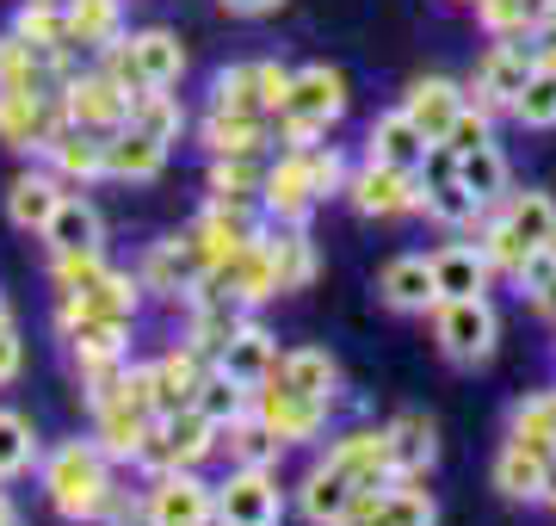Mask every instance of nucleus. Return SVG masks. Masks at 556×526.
<instances>
[{
	"label": "nucleus",
	"mask_w": 556,
	"mask_h": 526,
	"mask_svg": "<svg viewBox=\"0 0 556 526\" xmlns=\"http://www.w3.org/2000/svg\"><path fill=\"white\" fill-rule=\"evenodd\" d=\"M420 204H427V217H439V223H477V211H482V204L457 186V174H445L439 186H427Z\"/></svg>",
	"instance_id": "obj_40"
},
{
	"label": "nucleus",
	"mask_w": 556,
	"mask_h": 526,
	"mask_svg": "<svg viewBox=\"0 0 556 526\" xmlns=\"http://www.w3.org/2000/svg\"><path fill=\"white\" fill-rule=\"evenodd\" d=\"M489 142V112H470V105H457L452 130H445V142L439 149H452V155H470V149H482Z\"/></svg>",
	"instance_id": "obj_44"
},
{
	"label": "nucleus",
	"mask_w": 556,
	"mask_h": 526,
	"mask_svg": "<svg viewBox=\"0 0 556 526\" xmlns=\"http://www.w3.org/2000/svg\"><path fill=\"white\" fill-rule=\"evenodd\" d=\"M38 7H62V13H68V7H75V0H38Z\"/></svg>",
	"instance_id": "obj_54"
},
{
	"label": "nucleus",
	"mask_w": 556,
	"mask_h": 526,
	"mask_svg": "<svg viewBox=\"0 0 556 526\" xmlns=\"http://www.w3.org/2000/svg\"><path fill=\"white\" fill-rule=\"evenodd\" d=\"M199 273H204V261L192 254V242H161L149 254V266H142V285L149 291H179V285H192Z\"/></svg>",
	"instance_id": "obj_30"
},
{
	"label": "nucleus",
	"mask_w": 556,
	"mask_h": 526,
	"mask_svg": "<svg viewBox=\"0 0 556 526\" xmlns=\"http://www.w3.org/2000/svg\"><path fill=\"white\" fill-rule=\"evenodd\" d=\"M538 310H544V316H556V285L544 291V298H538Z\"/></svg>",
	"instance_id": "obj_52"
},
{
	"label": "nucleus",
	"mask_w": 556,
	"mask_h": 526,
	"mask_svg": "<svg viewBox=\"0 0 556 526\" xmlns=\"http://www.w3.org/2000/svg\"><path fill=\"white\" fill-rule=\"evenodd\" d=\"M346 112V82H340L334 68H303V75H291V93H285V105H278V118H285V137L298 142V149H316V137L328 130V124Z\"/></svg>",
	"instance_id": "obj_2"
},
{
	"label": "nucleus",
	"mask_w": 556,
	"mask_h": 526,
	"mask_svg": "<svg viewBox=\"0 0 556 526\" xmlns=\"http://www.w3.org/2000/svg\"><path fill=\"white\" fill-rule=\"evenodd\" d=\"M211 186H217L223 204H248V192L260 186V174H254V162H248V155H217V174H211Z\"/></svg>",
	"instance_id": "obj_43"
},
{
	"label": "nucleus",
	"mask_w": 556,
	"mask_h": 526,
	"mask_svg": "<svg viewBox=\"0 0 556 526\" xmlns=\"http://www.w3.org/2000/svg\"><path fill=\"white\" fill-rule=\"evenodd\" d=\"M519 124H532V130H551L556 124V75L551 68H532V82H526V93L514 100Z\"/></svg>",
	"instance_id": "obj_39"
},
{
	"label": "nucleus",
	"mask_w": 556,
	"mask_h": 526,
	"mask_svg": "<svg viewBox=\"0 0 556 526\" xmlns=\"http://www.w3.org/2000/svg\"><path fill=\"white\" fill-rule=\"evenodd\" d=\"M161 162H167V142L142 137L137 124H124L105 137V174H118V180H155Z\"/></svg>",
	"instance_id": "obj_13"
},
{
	"label": "nucleus",
	"mask_w": 556,
	"mask_h": 526,
	"mask_svg": "<svg viewBox=\"0 0 556 526\" xmlns=\"http://www.w3.org/2000/svg\"><path fill=\"white\" fill-rule=\"evenodd\" d=\"M50 162H56V174H68V180H93V174H105V142L93 137V130H56V142L43 149Z\"/></svg>",
	"instance_id": "obj_27"
},
{
	"label": "nucleus",
	"mask_w": 556,
	"mask_h": 526,
	"mask_svg": "<svg viewBox=\"0 0 556 526\" xmlns=\"http://www.w3.org/2000/svg\"><path fill=\"white\" fill-rule=\"evenodd\" d=\"M383 514H390V526H433L439 514H433V496L427 489H415V484H390L383 489Z\"/></svg>",
	"instance_id": "obj_41"
},
{
	"label": "nucleus",
	"mask_w": 556,
	"mask_h": 526,
	"mask_svg": "<svg viewBox=\"0 0 556 526\" xmlns=\"http://www.w3.org/2000/svg\"><path fill=\"white\" fill-rule=\"evenodd\" d=\"M217 434H229V459H236V465H273L278 446H285L273 427L260 422V415H236V422L217 427Z\"/></svg>",
	"instance_id": "obj_33"
},
{
	"label": "nucleus",
	"mask_w": 556,
	"mask_h": 526,
	"mask_svg": "<svg viewBox=\"0 0 556 526\" xmlns=\"http://www.w3.org/2000/svg\"><path fill=\"white\" fill-rule=\"evenodd\" d=\"M383 304H396V310H427L439 304V285H433V261H420V254H402V261L383 266Z\"/></svg>",
	"instance_id": "obj_14"
},
{
	"label": "nucleus",
	"mask_w": 556,
	"mask_h": 526,
	"mask_svg": "<svg viewBox=\"0 0 556 526\" xmlns=\"http://www.w3.org/2000/svg\"><path fill=\"white\" fill-rule=\"evenodd\" d=\"M68 32H75V43H87V50L112 43L118 38V0H75V7H68Z\"/></svg>",
	"instance_id": "obj_35"
},
{
	"label": "nucleus",
	"mask_w": 556,
	"mask_h": 526,
	"mask_svg": "<svg viewBox=\"0 0 556 526\" xmlns=\"http://www.w3.org/2000/svg\"><path fill=\"white\" fill-rule=\"evenodd\" d=\"M254 415L273 427L285 446H303V440H316L321 422H328V397H303V390H285V385H260Z\"/></svg>",
	"instance_id": "obj_5"
},
{
	"label": "nucleus",
	"mask_w": 556,
	"mask_h": 526,
	"mask_svg": "<svg viewBox=\"0 0 556 526\" xmlns=\"http://www.w3.org/2000/svg\"><path fill=\"white\" fill-rule=\"evenodd\" d=\"M56 204H62V186L50 174H20L13 192H7V217L20 223V229H43V223L56 217Z\"/></svg>",
	"instance_id": "obj_24"
},
{
	"label": "nucleus",
	"mask_w": 556,
	"mask_h": 526,
	"mask_svg": "<svg viewBox=\"0 0 556 526\" xmlns=\"http://www.w3.org/2000/svg\"><path fill=\"white\" fill-rule=\"evenodd\" d=\"M211 93H217V112H241V118H260V112H266V105H260L254 68H223L217 82H211Z\"/></svg>",
	"instance_id": "obj_38"
},
{
	"label": "nucleus",
	"mask_w": 556,
	"mask_h": 526,
	"mask_svg": "<svg viewBox=\"0 0 556 526\" xmlns=\"http://www.w3.org/2000/svg\"><path fill=\"white\" fill-rule=\"evenodd\" d=\"M353 477L346 471H334V465H321V471H309V484H303V514L316 526H334L346 508H353Z\"/></svg>",
	"instance_id": "obj_26"
},
{
	"label": "nucleus",
	"mask_w": 556,
	"mask_h": 526,
	"mask_svg": "<svg viewBox=\"0 0 556 526\" xmlns=\"http://www.w3.org/2000/svg\"><path fill=\"white\" fill-rule=\"evenodd\" d=\"M439 347H445L457 365H482L495 353V310L482 304V298H452V304H439Z\"/></svg>",
	"instance_id": "obj_4"
},
{
	"label": "nucleus",
	"mask_w": 556,
	"mask_h": 526,
	"mask_svg": "<svg viewBox=\"0 0 556 526\" xmlns=\"http://www.w3.org/2000/svg\"><path fill=\"white\" fill-rule=\"evenodd\" d=\"M43 236H50L56 254H100V211L87 199H68V192H62L56 217L43 223Z\"/></svg>",
	"instance_id": "obj_16"
},
{
	"label": "nucleus",
	"mask_w": 556,
	"mask_h": 526,
	"mask_svg": "<svg viewBox=\"0 0 556 526\" xmlns=\"http://www.w3.org/2000/svg\"><path fill=\"white\" fill-rule=\"evenodd\" d=\"M514 279L526 285L532 298H544V291L556 285V248H532V254L519 261V273H514Z\"/></svg>",
	"instance_id": "obj_46"
},
{
	"label": "nucleus",
	"mask_w": 556,
	"mask_h": 526,
	"mask_svg": "<svg viewBox=\"0 0 556 526\" xmlns=\"http://www.w3.org/2000/svg\"><path fill=\"white\" fill-rule=\"evenodd\" d=\"M142 514H149V526H211L217 521V496L192 471H161Z\"/></svg>",
	"instance_id": "obj_3"
},
{
	"label": "nucleus",
	"mask_w": 556,
	"mask_h": 526,
	"mask_svg": "<svg viewBox=\"0 0 556 526\" xmlns=\"http://www.w3.org/2000/svg\"><path fill=\"white\" fill-rule=\"evenodd\" d=\"M13 526H20V521H13Z\"/></svg>",
	"instance_id": "obj_56"
},
{
	"label": "nucleus",
	"mask_w": 556,
	"mask_h": 526,
	"mask_svg": "<svg viewBox=\"0 0 556 526\" xmlns=\"http://www.w3.org/2000/svg\"><path fill=\"white\" fill-rule=\"evenodd\" d=\"M68 124L93 130V137H112L130 124V93L112 87L105 75H87V82H68Z\"/></svg>",
	"instance_id": "obj_8"
},
{
	"label": "nucleus",
	"mask_w": 556,
	"mask_h": 526,
	"mask_svg": "<svg viewBox=\"0 0 556 526\" xmlns=\"http://www.w3.org/2000/svg\"><path fill=\"white\" fill-rule=\"evenodd\" d=\"M260 142V118H241V112H211L204 118V149L211 155H254Z\"/></svg>",
	"instance_id": "obj_34"
},
{
	"label": "nucleus",
	"mask_w": 556,
	"mask_h": 526,
	"mask_svg": "<svg viewBox=\"0 0 556 526\" xmlns=\"http://www.w3.org/2000/svg\"><path fill=\"white\" fill-rule=\"evenodd\" d=\"M507 229H514L526 248H556V204L544 192H519L507 204Z\"/></svg>",
	"instance_id": "obj_32"
},
{
	"label": "nucleus",
	"mask_w": 556,
	"mask_h": 526,
	"mask_svg": "<svg viewBox=\"0 0 556 526\" xmlns=\"http://www.w3.org/2000/svg\"><path fill=\"white\" fill-rule=\"evenodd\" d=\"M266 385H285V390H303V397H328L334 403V385H340V365L316 347H298V353H285L273 365V378Z\"/></svg>",
	"instance_id": "obj_17"
},
{
	"label": "nucleus",
	"mask_w": 556,
	"mask_h": 526,
	"mask_svg": "<svg viewBox=\"0 0 556 526\" xmlns=\"http://www.w3.org/2000/svg\"><path fill=\"white\" fill-rule=\"evenodd\" d=\"M93 415H100V452H105V459H137L142 434H149V422H155V415H142V409H130L124 397L100 403Z\"/></svg>",
	"instance_id": "obj_23"
},
{
	"label": "nucleus",
	"mask_w": 556,
	"mask_h": 526,
	"mask_svg": "<svg viewBox=\"0 0 556 526\" xmlns=\"http://www.w3.org/2000/svg\"><path fill=\"white\" fill-rule=\"evenodd\" d=\"M31 459H38V434H31V422L13 415V409H0V477L31 471Z\"/></svg>",
	"instance_id": "obj_36"
},
{
	"label": "nucleus",
	"mask_w": 556,
	"mask_h": 526,
	"mask_svg": "<svg viewBox=\"0 0 556 526\" xmlns=\"http://www.w3.org/2000/svg\"><path fill=\"white\" fill-rule=\"evenodd\" d=\"M217 365L236 378V385H248V390H260L266 378H273V365H278V353H273V341L260 335V328H248L241 323L236 335H229V347L217 353Z\"/></svg>",
	"instance_id": "obj_15"
},
{
	"label": "nucleus",
	"mask_w": 556,
	"mask_h": 526,
	"mask_svg": "<svg viewBox=\"0 0 556 526\" xmlns=\"http://www.w3.org/2000/svg\"><path fill=\"white\" fill-rule=\"evenodd\" d=\"M514 440L532 446V452H556V403L551 397H538L514 415Z\"/></svg>",
	"instance_id": "obj_42"
},
{
	"label": "nucleus",
	"mask_w": 556,
	"mask_h": 526,
	"mask_svg": "<svg viewBox=\"0 0 556 526\" xmlns=\"http://www.w3.org/2000/svg\"><path fill=\"white\" fill-rule=\"evenodd\" d=\"M334 526H390V514H383V496H371V489H358L353 508L340 514Z\"/></svg>",
	"instance_id": "obj_47"
},
{
	"label": "nucleus",
	"mask_w": 556,
	"mask_h": 526,
	"mask_svg": "<svg viewBox=\"0 0 556 526\" xmlns=\"http://www.w3.org/2000/svg\"><path fill=\"white\" fill-rule=\"evenodd\" d=\"M130 124H137L142 137L174 142L179 130H186V112H179V100L167 93V87H149V93H137V100H130Z\"/></svg>",
	"instance_id": "obj_31"
},
{
	"label": "nucleus",
	"mask_w": 556,
	"mask_h": 526,
	"mask_svg": "<svg viewBox=\"0 0 556 526\" xmlns=\"http://www.w3.org/2000/svg\"><path fill=\"white\" fill-rule=\"evenodd\" d=\"M130 57H137V68H142V82L149 87H174L179 75H186V50H179V38L174 32H137L130 38Z\"/></svg>",
	"instance_id": "obj_21"
},
{
	"label": "nucleus",
	"mask_w": 556,
	"mask_h": 526,
	"mask_svg": "<svg viewBox=\"0 0 556 526\" xmlns=\"http://www.w3.org/2000/svg\"><path fill=\"white\" fill-rule=\"evenodd\" d=\"M155 434L161 446H167V465L174 471H192L217 446V422L211 415H199V409H174V415H155Z\"/></svg>",
	"instance_id": "obj_11"
},
{
	"label": "nucleus",
	"mask_w": 556,
	"mask_h": 526,
	"mask_svg": "<svg viewBox=\"0 0 556 526\" xmlns=\"http://www.w3.org/2000/svg\"><path fill=\"white\" fill-rule=\"evenodd\" d=\"M248 397H254V390L236 385V378L217 365V372H204V378H199V390H192V409H199V415H211L217 427H229L236 415H248Z\"/></svg>",
	"instance_id": "obj_29"
},
{
	"label": "nucleus",
	"mask_w": 556,
	"mask_h": 526,
	"mask_svg": "<svg viewBox=\"0 0 556 526\" xmlns=\"http://www.w3.org/2000/svg\"><path fill=\"white\" fill-rule=\"evenodd\" d=\"M199 378H204V353H199V347H179V353H167L161 365H149V403H155V415L192 409Z\"/></svg>",
	"instance_id": "obj_9"
},
{
	"label": "nucleus",
	"mask_w": 556,
	"mask_h": 526,
	"mask_svg": "<svg viewBox=\"0 0 556 526\" xmlns=\"http://www.w3.org/2000/svg\"><path fill=\"white\" fill-rule=\"evenodd\" d=\"M551 403H556V397H551Z\"/></svg>",
	"instance_id": "obj_55"
},
{
	"label": "nucleus",
	"mask_w": 556,
	"mask_h": 526,
	"mask_svg": "<svg viewBox=\"0 0 556 526\" xmlns=\"http://www.w3.org/2000/svg\"><path fill=\"white\" fill-rule=\"evenodd\" d=\"M20 335H13V328H0V385H7V378H13V372H20Z\"/></svg>",
	"instance_id": "obj_50"
},
{
	"label": "nucleus",
	"mask_w": 556,
	"mask_h": 526,
	"mask_svg": "<svg viewBox=\"0 0 556 526\" xmlns=\"http://www.w3.org/2000/svg\"><path fill=\"white\" fill-rule=\"evenodd\" d=\"M427 149H433V142L415 130L408 112H390V118L371 124V162H390V167H408V174H415V167L427 162Z\"/></svg>",
	"instance_id": "obj_19"
},
{
	"label": "nucleus",
	"mask_w": 556,
	"mask_h": 526,
	"mask_svg": "<svg viewBox=\"0 0 556 526\" xmlns=\"http://www.w3.org/2000/svg\"><path fill=\"white\" fill-rule=\"evenodd\" d=\"M260 192H266V211H278V223H303L309 217V204H316V180H309V149H298L291 162H278L266 180H260Z\"/></svg>",
	"instance_id": "obj_10"
},
{
	"label": "nucleus",
	"mask_w": 556,
	"mask_h": 526,
	"mask_svg": "<svg viewBox=\"0 0 556 526\" xmlns=\"http://www.w3.org/2000/svg\"><path fill=\"white\" fill-rule=\"evenodd\" d=\"M433 285H439V304H452V298H482V285H489L482 248H445L433 261Z\"/></svg>",
	"instance_id": "obj_20"
},
{
	"label": "nucleus",
	"mask_w": 556,
	"mask_h": 526,
	"mask_svg": "<svg viewBox=\"0 0 556 526\" xmlns=\"http://www.w3.org/2000/svg\"><path fill=\"white\" fill-rule=\"evenodd\" d=\"M532 68H538V57H526V43H495L489 62L477 68V93L489 105H514L526 93V82H532Z\"/></svg>",
	"instance_id": "obj_12"
},
{
	"label": "nucleus",
	"mask_w": 556,
	"mask_h": 526,
	"mask_svg": "<svg viewBox=\"0 0 556 526\" xmlns=\"http://www.w3.org/2000/svg\"><path fill=\"white\" fill-rule=\"evenodd\" d=\"M452 174H457V186L470 192L477 204H495L501 192H507V162H501V149L495 142H482V149H470V155H452Z\"/></svg>",
	"instance_id": "obj_25"
},
{
	"label": "nucleus",
	"mask_w": 556,
	"mask_h": 526,
	"mask_svg": "<svg viewBox=\"0 0 556 526\" xmlns=\"http://www.w3.org/2000/svg\"><path fill=\"white\" fill-rule=\"evenodd\" d=\"M526 254H532V248H526L514 229H507V217H501L495 229L482 236V261H489V266H507V273H519V261H526Z\"/></svg>",
	"instance_id": "obj_45"
},
{
	"label": "nucleus",
	"mask_w": 556,
	"mask_h": 526,
	"mask_svg": "<svg viewBox=\"0 0 556 526\" xmlns=\"http://www.w3.org/2000/svg\"><path fill=\"white\" fill-rule=\"evenodd\" d=\"M309 180H316V199H328V192L346 186V167H340L334 149H328V155H309Z\"/></svg>",
	"instance_id": "obj_48"
},
{
	"label": "nucleus",
	"mask_w": 556,
	"mask_h": 526,
	"mask_svg": "<svg viewBox=\"0 0 556 526\" xmlns=\"http://www.w3.org/2000/svg\"><path fill=\"white\" fill-rule=\"evenodd\" d=\"M254 75H260V105H266V112H278V105H285V93H291V75H285V68H273V62H254Z\"/></svg>",
	"instance_id": "obj_49"
},
{
	"label": "nucleus",
	"mask_w": 556,
	"mask_h": 526,
	"mask_svg": "<svg viewBox=\"0 0 556 526\" xmlns=\"http://www.w3.org/2000/svg\"><path fill=\"white\" fill-rule=\"evenodd\" d=\"M544 502H556V471H551V477H544Z\"/></svg>",
	"instance_id": "obj_53"
},
{
	"label": "nucleus",
	"mask_w": 556,
	"mask_h": 526,
	"mask_svg": "<svg viewBox=\"0 0 556 526\" xmlns=\"http://www.w3.org/2000/svg\"><path fill=\"white\" fill-rule=\"evenodd\" d=\"M273 248V266H278V291H298L309 273H316V254H309V236H303L298 223H291V236H278Z\"/></svg>",
	"instance_id": "obj_37"
},
{
	"label": "nucleus",
	"mask_w": 556,
	"mask_h": 526,
	"mask_svg": "<svg viewBox=\"0 0 556 526\" xmlns=\"http://www.w3.org/2000/svg\"><path fill=\"white\" fill-rule=\"evenodd\" d=\"M43 489L56 502L62 521H100L105 514V496H112V477H105V452L87 440H68L50 452L43 465Z\"/></svg>",
	"instance_id": "obj_1"
},
{
	"label": "nucleus",
	"mask_w": 556,
	"mask_h": 526,
	"mask_svg": "<svg viewBox=\"0 0 556 526\" xmlns=\"http://www.w3.org/2000/svg\"><path fill=\"white\" fill-rule=\"evenodd\" d=\"M217 521L223 526H278V489L266 477V465H241L217 489Z\"/></svg>",
	"instance_id": "obj_6"
},
{
	"label": "nucleus",
	"mask_w": 556,
	"mask_h": 526,
	"mask_svg": "<svg viewBox=\"0 0 556 526\" xmlns=\"http://www.w3.org/2000/svg\"><path fill=\"white\" fill-rule=\"evenodd\" d=\"M223 7H229V13H273L278 0H223Z\"/></svg>",
	"instance_id": "obj_51"
},
{
	"label": "nucleus",
	"mask_w": 556,
	"mask_h": 526,
	"mask_svg": "<svg viewBox=\"0 0 556 526\" xmlns=\"http://www.w3.org/2000/svg\"><path fill=\"white\" fill-rule=\"evenodd\" d=\"M544 477H551V465H544V452H532V446H507L495 465V484L501 496H514V502H532V496H544Z\"/></svg>",
	"instance_id": "obj_28"
},
{
	"label": "nucleus",
	"mask_w": 556,
	"mask_h": 526,
	"mask_svg": "<svg viewBox=\"0 0 556 526\" xmlns=\"http://www.w3.org/2000/svg\"><path fill=\"white\" fill-rule=\"evenodd\" d=\"M457 105H464V100H457L452 82H415L402 112H408V118H415V130L439 149V142H445V130H452V118H457Z\"/></svg>",
	"instance_id": "obj_18"
},
{
	"label": "nucleus",
	"mask_w": 556,
	"mask_h": 526,
	"mask_svg": "<svg viewBox=\"0 0 556 526\" xmlns=\"http://www.w3.org/2000/svg\"><path fill=\"white\" fill-rule=\"evenodd\" d=\"M346 192H353V204L365 211V217H402V211L420 204V180L408 174V167H390V162H371L365 174H353Z\"/></svg>",
	"instance_id": "obj_7"
},
{
	"label": "nucleus",
	"mask_w": 556,
	"mask_h": 526,
	"mask_svg": "<svg viewBox=\"0 0 556 526\" xmlns=\"http://www.w3.org/2000/svg\"><path fill=\"white\" fill-rule=\"evenodd\" d=\"M383 440H390V465H396V477L402 484H415L420 471L433 465V427L420 422V415H402L396 427H383Z\"/></svg>",
	"instance_id": "obj_22"
}]
</instances>
